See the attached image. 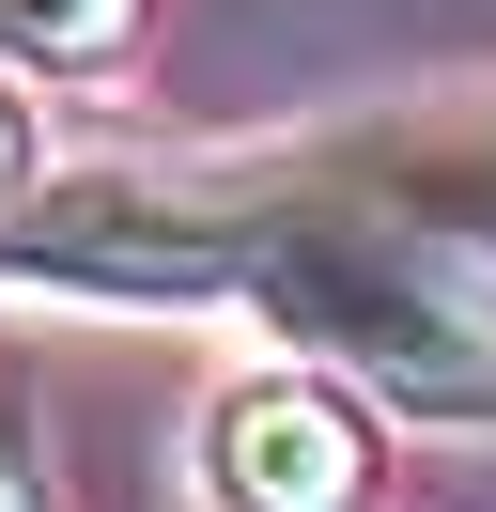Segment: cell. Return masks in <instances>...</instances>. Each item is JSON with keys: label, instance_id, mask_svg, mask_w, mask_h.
I'll return each instance as SVG.
<instances>
[{"label": "cell", "instance_id": "cell-1", "mask_svg": "<svg viewBox=\"0 0 496 512\" xmlns=\"http://www.w3.org/2000/svg\"><path fill=\"white\" fill-rule=\"evenodd\" d=\"M0 280L62 295H248L279 342L326 373L388 388L419 419H496V295L434 249L419 218L372 202H279V187H155V171H93L47 218L0 233Z\"/></svg>", "mask_w": 496, "mask_h": 512}, {"label": "cell", "instance_id": "cell-2", "mask_svg": "<svg viewBox=\"0 0 496 512\" xmlns=\"http://www.w3.org/2000/svg\"><path fill=\"white\" fill-rule=\"evenodd\" d=\"M202 481H217V512H372V435H357L341 388L248 373L202 419Z\"/></svg>", "mask_w": 496, "mask_h": 512}, {"label": "cell", "instance_id": "cell-3", "mask_svg": "<svg viewBox=\"0 0 496 512\" xmlns=\"http://www.w3.org/2000/svg\"><path fill=\"white\" fill-rule=\"evenodd\" d=\"M124 16H140V0H0V47H31V63H93V47H124Z\"/></svg>", "mask_w": 496, "mask_h": 512}, {"label": "cell", "instance_id": "cell-4", "mask_svg": "<svg viewBox=\"0 0 496 512\" xmlns=\"http://www.w3.org/2000/svg\"><path fill=\"white\" fill-rule=\"evenodd\" d=\"M403 187H419L450 233H496V140H434V156H403Z\"/></svg>", "mask_w": 496, "mask_h": 512}, {"label": "cell", "instance_id": "cell-5", "mask_svg": "<svg viewBox=\"0 0 496 512\" xmlns=\"http://www.w3.org/2000/svg\"><path fill=\"white\" fill-rule=\"evenodd\" d=\"M0 187H16V109H0Z\"/></svg>", "mask_w": 496, "mask_h": 512}, {"label": "cell", "instance_id": "cell-6", "mask_svg": "<svg viewBox=\"0 0 496 512\" xmlns=\"http://www.w3.org/2000/svg\"><path fill=\"white\" fill-rule=\"evenodd\" d=\"M0 512H31V481H16V466H0Z\"/></svg>", "mask_w": 496, "mask_h": 512}]
</instances>
